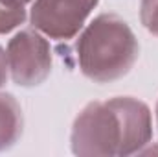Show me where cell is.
Returning a JSON list of instances; mask_svg holds the SVG:
<instances>
[{
  "label": "cell",
  "mask_w": 158,
  "mask_h": 157,
  "mask_svg": "<svg viewBox=\"0 0 158 157\" xmlns=\"http://www.w3.org/2000/svg\"><path fill=\"white\" fill-rule=\"evenodd\" d=\"M140 20L149 34L158 37V0H142Z\"/></svg>",
  "instance_id": "52a82bcc"
},
{
  "label": "cell",
  "mask_w": 158,
  "mask_h": 157,
  "mask_svg": "<svg viewBox=\"0 0 158 157\" xmlns=\"http://www.w3.org/2000/svg\"><path fill=\"white\" fill-rule=\"evenodd\" d=\"M79 70L96 83L123 78L134 67L140 44L131 26L114 13L98 15L76 43Z\"/></svg>",
  "instance_id": "7a4b0ae2"
},
{
  "label": "cell",
  "mask_w": 158,
  "mask_h": 157,
  "mask_svg": "<svg viewBox=\"0 0 158 157\" xmlns=\"http://www.w3.org/2000/svg\"><path fill=\"white\" fill-rule=\"evenodd\" d=\"M7 67L19 87H37L52 72L50 43L39 30H20L7 43Z\"/></svg>",
  "instance_id": "3957f363"
},
{
  "label": "cell",
  "mask_w": 158,
  "mask_h": 157,
  "mask_svg": "<svg viewBox=\"0 0 158 157\" xmlns=\"http://www.w3.org/2000/svg\"><path fill=\"white\" fill-rule=\"evenodd\" d=\"M156 122H158V104H156Z\"/></svg>",
  "instance_id": "30bf717a"
},
{
  "label": "cell",
  "mask_w": 158,
  "mask_h": 157,
  "mask_svg": "<svg viewBox=\"0 0 158 157\" xmlns=\"http://www.w3.org/2000/svg\"><path fill=\"white\" fill-rule=\"evenodd\" d=\"M24 118L17 98L9 92H0V152L17 144L22 135Z\"/></svg>",
  "instance_id": "5b68a950"
},
{
  "label": "cell",
  "mask_w": 158,
  "mask_h": 157,
  "mask_svg": "<svg viewBox=\"0 0 158 157\" xmlns=\"http://www.w3.org/2000/svg\"><path fill=\"white\" fill-rule=\"evenodd\" d=\"M7 70H9V67H7V54H6V50L0 46V87L6 83V79H7Z\"/></svg>",
  "instance_id": "ba28073f"
},
{
  "label": "cell",
  "mask_w": 158,
  "mask_h": 157,
  "mask_svg": "<svg viewBox=\"0 0 158 157\" xmlns=\"http://www.w3.org/2000/svg\"><path fill=\"white\" fill-rule=\"evenodd\" d=\"M151 139L149 105L132 96H116L81 109L72 126L70 146L76 155L125 157L140 154Z\"/></svg>",
  "instance_id": "6da1fadb"
},
{
  "label": "cell",
  "mask_w": 158,
  "mask_h": 157,
  "mask_svg": "<svg viewBox=\"0 0 158 157\" xmlns=\"http://www.w3.org/2000/svg\"><path fill=\"white\" fill-rule=\"evenodd\" d=\"M24 6L20 0H0V35L9 34L26 20Z\"/></svg>",
  "instance_id": "8992f818"
},
{
  "label": "cell",
  "mask_w": 158,
  "mask_h": 157,
  "mask_svg": "<svg viewBox=\"0 0 158 157\" xmlns=\"http://www.w3.org/2000/svg\"><path fill=\"white\" fill-rule=\"evenodd\" d=\"M99 0H35L30 22L50 39H74Z\"/></svg>",
  "instance_id": "277c9868"
},
{
  "label": "cell",
  "mask_w": 158,
  "mask_h": 157,
  "mask_svg": "<svg viewBox=\"0 0 158 157\" xmlns=\"http://www.w3.org/2000/svg\"><path fill=\"white\" fill-rule=\"evenodd\" d=\"M20 2H22V4H28V2H31V0H20Z\"/></svg>",
  "instance_id": "9c48e42d"
}]
</instances>
